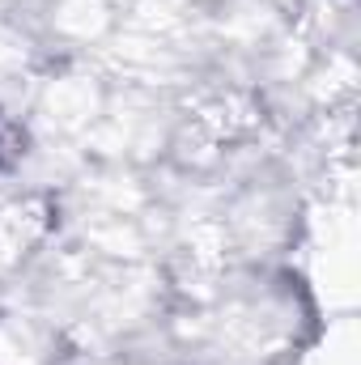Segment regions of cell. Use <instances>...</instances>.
Listing matches in <instances>:
<instances>
[{"mask_svg": "<svg viewBox=\"0 0 361 365\" xmlns=\"http://www.w3.org/2000/svg\"><path fill=\"white\" fill-rule=\"evenodd\" d=\"M26 158V128L9 115H0V170L17 166Z\"/></svg>", "mask_w": 361, "mask_h": 365, "instance_id": "obj_1", "label": "cell"}]
</instances>
